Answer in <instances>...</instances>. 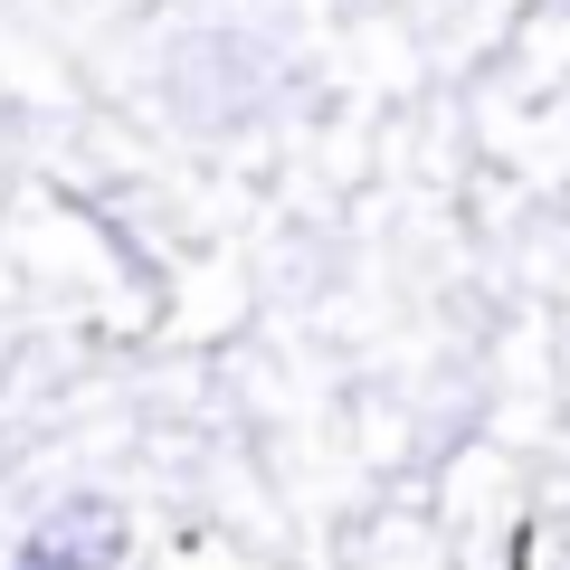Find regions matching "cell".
Listing matches in <instances>:
<instances>
[{
  "label": "cell",
  "mask_w": 570,
  "mask_h": 570,
  "mask_svg": "<svg viewBox=\"0 0 570 570\" xmlns=\"http://www.w3.org/2000/svg\"><path fill=\"white\" fill-rule=\"evenodd\" d=\"M124 542H134L124 504H105V494H67L58 513H39V523L20 532L10 570H124Z\"/></svg>",
  "instance_id": "obj_1"
}]
</instances>
